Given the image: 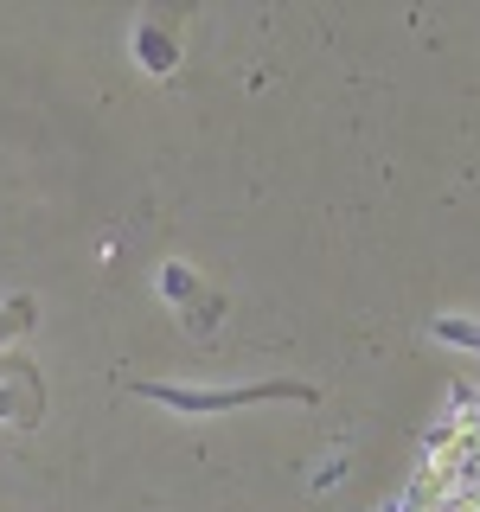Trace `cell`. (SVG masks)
<instances>
[{
	"instance_id": "obj_2",
	"label": "cell",
	"mask_w": 480,
	"mask_h": 512,
	"mask_svg": "<svg viewBox=\"0 0 480 512\" xmlns=\"http://www.w3.org/2000/svg\"><path fill=\"white\" fill-rule=\"evenodd\" d=\"M186 26H192L186 7H141L135 20H128V58L148 77H173L180 58H186Z\"/></svg>"
},
{
	"instance_id": "obj_3",
	"label": "cell",
	"mask_w": 480,
	"mask_h": 512,
	"mask_svg": "<svg viewBox=\"0 0 480 512\" xmlns=\"http://www.w3.org/2000/svg\"><path fill=\"white\" fill-rule=\"evenodd\" d=\"M160 301L186 320L192 340H218V327H224V288L205 282L192 263H180V256H173V263H160Z\"/></svg>"
},
{
	"instance_id": "obj_1",
	"label": "cell",
	"mask_w": 480,
	"mask_h": 512,
	"mask_svg": "<svg viewBox=\"0 0 480 512\" xmlns=\"http://www.w3.org/2000/svg\"><path fill=\"white\" fill-rule=\"evenodd\" d=\"M128 397L173 410V416H224V410H250V404H320L314 384L301 378H250V384H167V378H128Z\"/></svg>"
},
{
	"instance_id": "obj_4",
	"label": "cell",
	"mask_w": 480,
	"mask_h": 512,
	"mask_svg": "<svg viewBox=\"0 0 480 512\" xmlns=\"http://www.w3.org/2000/svg\"><path fill=\"white\" fill-rule=\"evenodd\" d=\"M39 416H45V384H39V372H32L26 352H13V365L0 372V423L39 429Z\"/></svg>"
},
{
	"instance_id": "obj_5",
	"label": "cell",
	"mask_w": 480,
	"mask_h": 512,
	"mask_svg": "<svg viewBox=\"0 0 480 512\" xmlns=\"http://www.w3.org/2000/svg\"><path fill=\"white\" fill-rule=\"evenodd\" d=\"M39 327V301L32 295H0V352H20V340Z\"/></svg>"
},
{
	"instance_id": "obj_6",
	"label": "cell",
	"mask_w": 480,
	"mask_h": 512,
	"mask_svg": "<svg viewBox=\"0 0 480 512\" xmlns=\"http://www.w3.org/2000/svg\"><path fill=\"white\" fill-rule=\"evenodd\" d=\"M429 340H442V346L474 352V359H480V320H468V314H436V320H429Z\"/></svg>"
}]
</instances>
